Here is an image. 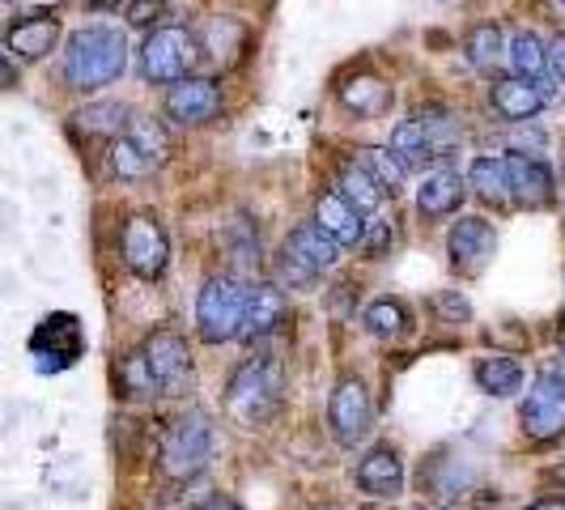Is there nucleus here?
<instances>
[{
  "label": "nucleus",
  "instance_id": "nucleus-16",
  "mask_svg": "<svg viewBox=\"0 0 565 510\" xmlns=\"http://www.w3.org/2000/svg\"><path fill=\"white\" fill-rule=\"evenodd\" d=\"M353 481L374 502H396L399 493H404V455H399L396 443L366 447L362 459H358V468H353Z\"/></svg>",
  "mask_w": 565,
  "mask_h": 510
},
{
  "label": "nucleus",
  "instance_id": "nucleus-1",
  "mask_svg": "<svg viewBox=\"0 0 565 510\" xmlns=\"http://www.w3.org/2000/svg\"><path fill=\"white\" fill-rule=\"evenodd\" d=\"M128 34L119 26H82L64 43V82L77 94H98L124 77Z\"/></svg>",
  "mask_w": 565,
  "mask_h": 510
},
{
  "label": "nucleus",
  "instance_id": "nucleus-45",
  "mask_svg": "<svg viewBox=\"0 0 565 510\" xmlns=\"http://www.w3.org/2000/svg\"><path fill=\"white\" fill-rule=\"evenodd\" d=\"M527 510H565V498H540V502H532Z\"/></svg>",
  "mask_w": 565,
  "mask_h": 510
},
{
  "label": "nucleus",
  "instance_id": "nucleus-48",
  "mask_svg": "<svg viewBox=\"0 0 565 510\" xmlns=\"http://www.w3.org/2000/svg\"><path fill=\"white\" fill-rule=\"evenodd\" d=\"M429 510H459V507H429Z\"/></svg>",
  "mask_w": 565,
  "mask_h": 510
},
{
  "label": "nucleus",
  "instance_id": "nucleus-3",
  "mask_svg": "<svg viewBox=\"0 0 565 510\" xmlns=\"http://www.w3.org/2000/svg\"><path fill=\"white\" fill-rule=\"evenodd\" d=\"M217 455V425L209 413L200 408H188L179 417H170L162 425V443H158V472L167 481L183 485V481H196L200 472L213 464Z\"/></svg>",
  "mask_w": 565,
  "mask_h": 510
},
{
  "label": "nucleus",
  "instance_id": "nucleus-32",
  "mask_svg": "<svg viewBox=\"0 0 565 510\" xmlns=\"http://www.w3.org/2000/svg\"><path fill=\"white\" fill-rule=\"evenodd\" d=\"M507 60V30L502 22H477L468 30V64L484 73V77H498V64Z\"/></svg>",
  "mask_w": 565,
  "mask_h": 510
},
{
  "label": "nucleus",
  "instance_id": "nucleus-6",
  "mask_svg": "<svg viewBox=\"0 0 565 510\" xmlns=\"http://www.w3.org/2000/svg\"><path fill=\"white\" fill-rule=\"evenodd\" d=\"M141 358L149 366V379L158 387V396L183 400L196 392V358H192V344L183 332L174 328H153L141 340Z\"/></svg>",
  "mask_w": 565,
  "mask_h": 510
},
{
  "label": "nucleus",
  "instance_id": "nucleus-49",
  "mask_svg": "<svg viewBox=\"0 0 565 510\" xmlns=\"http://www.w3.org/2000/svg\"><path fill=\"white\" fill-rule=\"evenodd\" d=\"M370 510H392V507H370Z\"/></svg>",
  "mask_w": 565,
  "mask_h": 510
},
{
  "label": "nucleus",
  "instance_id": "nucleus-27",
  "mask_svg": "<svg viewBox=\"0 0 565 510\" xmlns=\"http://www.w3.org/2000/svg\"><path fill=\"white\" fill-rule=\"evenodd\" d=\"M315 226L323 230V234H332L340 247H353L358 238H362V213L353 209V204H344L337 192H323V196L315 200Z\"/></svg>",
  "mask_w": 565,
  "mask_h": 510
},
{
  "label": "nucleus",
  "instance_id": "nucleus-33",
  "mask_svg": "<svg viewBox=\"0 0 565 510\" xmlns=\"http://www.w3.org/2000/svg\"><path fill=\"white\" fill-rule=\"evenodd\" d=\"M353 158L374 174V183L383 188V196H404L408 192V167L399 162L387 145H362Z\"/></svg>",
  "mask_w": 565,
  "mask_h": 510
},
{
  "label": "nucleus",
  "instance_id": "nucleus-38",
  "mask_svg": "<svg viewBox=\"0 0 565 510\" xmlns=\"http://www.w3.org/2000/svg\"><path fill=\"white\" fill-rule=\"evenodd\" d=\"M167 18H170L167 0H128V9H124V22L132 30H145V34L167 26Z\"/></svg>",
  "mask_w": 565,
  "mask_h": 510
},
{
  "label": "nucleus",
  "instance_id": "nucleus-9",
  "mask_svg": "<svg viewBox=\"0 0 565 510\" xmlns=\"http://www.w3.org/2000/svg\"><path fill=\"white\" fill-rule=\"evenodd\" d=\"M328 429L337 438V447L358 451L374 429V400L362 374H340L328 396Z\"/></svg>",
  "mask_w": 565,
  "mask_h": 510
},
{
  "label": "nucleus",
  "instance_id": "nucleus-26",
  "mask_svg": "<svg viewBox=\"0 0 565 510\" xmlns=\"http://www.w3.org/2000/svg\"><path fill=\"white\" fill-rule=\"evenodd\" d=\"M422 485L425 493H434V498H459V493H472L481 485V472L472 464H463V459H443L438 455V459H425Z\"/></svg>",
  "mask_w": 565,
  "mask_h": 510
},
{
  "label": "nucleus",
  "instance_id": "nucleus-30",
  "mask_svg": "<svg viewBox=\"0 0 565 510\" xmlns=\"http://www.w3.org/2000/svg\"><path fill=\"white\" fill-rule=\"evenodd\" d=\"M340 107L349 115H362V119H374V115H383L392 107V85L379 82L374 73H362V77H353V82H344L337 89Z\"/></svg>",
  "mask_w": 565,
  "mask_h": 510
},
{
  "label": "nucleus",
  "instance_id": "nucleus-50",
  "mask_svg": "<svg viewBox=\"0 0 565 510\" xmlns=\"http://www.w3.org/2000/svg\"><path fill=\"white\" fill-rule=\"evenodd\" d=\"M553 4H562V9H565V0H553Z\"/></svg>",
  "mask_w": 565,
  "mask_h": 510
},
{
  "label": "nucleus",
  "instance_id": "nucleus-10",
  "mask_svg": "<svg viewBox=\"0 0 565 510\" xmlns=\"http://www.w3.org/2000/svg\"><path fill=\"white\" fill-rule=\"evenodd\" d=\"M519 425L523 434L548 447L565 434V374H557L553 366H540V374L532 379V392H523L519 400Z\"/></svg>",
  "mask_w": 565,
  "mask_h": 510
},
{
  "label": "nucleus",
  "instance_id": "nucleus-13",
  "mask_svg": "<svg viewBox=\"0 0 565 510\" xmlns=\"http://www.w3.org/2000/svg\"><path fill=\"white\" fill-rule=\"evenodd\" d=\"M548 103H557V89L544 82H523V77H493L489 82V107L498 124H532Z\"/></svg>",
  "mask_w": 565,
  "mask_h": 510
},
{
  "label": "nucleus",
  "instance_id": "nucleus-36",
  "mask_svg": "<svg viewBox=\"0 0 565 510\" xmlns=\"http://www.w3.org/2000/svg\"><path fill=\"white\" fill-rule=\"evenodd\" d=\"M115 387H119V396L124 400H158V387H153V379H149V366H145L141 349H128L124 358H119V366H115Z\"/></svg>",
  "mask_w": 565,
  "mask_h": 510
},
{
  "label": "nucleus",
  "instance_id": "nucleus-23",
  "mask_svg": "<svg viewBox=\"0 0 565 510\" xmlns=\"http://www.w3.org/2000/svg\"><path fill=\"white\" fill-rule=\"evenodd\" d=\"M417 124L425 128L429 149H434L438 162H451L455 153H459V145H463V137H468V128H463L459 111H451L447 103H429V107H422V111H417Z\"/></svg>",
  "mask_w": 565,
  "mask_h": 510
},
{
  "label": "nucleus",
  "instance_id": "nucleus-34",
  "mask_svg": "<svg viewBox=\"0 0 565 510\" xmlns=\"http://www.w3.org/2000/svg\"><path fill=\"white\" fill-rule=\"evenodd\" d=\"M226 255L234 277H255L264 268V247H259V234H255L247 217H238V222L226 226Z\"/></svg>",
  "mask_w": 565,
  "mask_h": 510
},
{
  "label": "nucleus",
  "instance_id": "nucleus-25",
  "mask_svg": "<svg viewBox=\"0 0 565 510\" xmlns=\"http://www.w3.org/2000/svg\"><path fill=\"white\" fill-rule=\"evenodd\" d=\"M337 196L344 200V204H353L362 217H374L379 213V204H383V188L374 183V174H370L358 158H344L337 167Z\"/></svg>",
  "mask_w": 565,
  "mask_h": 510
},
{
  "label": "nucleus",
  "instance_id": "nucleus-28",
  "mask_svg": "<svg viewBox=\"0 0 565 510\" xmlns=\"http://www.w3.org/2000/svg\"><path fill=\"white\" fill-rule=\"evenodd\" d=\"M73 124H77L82 132H89V137H98V141H115V137L128 132L132 107L119 103V98H98V103H85L82 111L73 115Z\"/></svg>",
  "mask_w": 565,
  "mask_h": 510
},
{
  "label": "nucleus",
  "instance_id": "nucleus-19",
  "mask_svg": "<svg viewBox=\"0 0 565 510\" xmlns=\"http://www.w3.org/2000/svg\"><path fill=\"white\" fill-rule=\"evenodd\" d=\"M60 43V18L52 13H30L4 26V52L9 60H22V64H39L56 52Z\"/></svg>",
  "mask_w": 565,
  "mask_h": 510
},
{
  "label": "nucleus",
  "instance_id": "nucleus-21",
  "mask_svg": "<svg viewBox=\"0 0 565 510\" xmlns=\"http://www.w3.org/2000/svg\"><path fill=\"white\" fill-rule=\"evenodd\" d=\"M73 323H77L73 315H47V319H43V328L34 332V358H39V370H64L77 362V353H82V332L68 340H60Z\"/></svg>",
  "mask_w": 565,
  "mask_h": 510
},
{
  "label": "nucleus",
  "instance_id": "nucleus-14",
  "mask_svg": "<svg viewBox=\"0 0 565 510\" xmlns=\"http://www.w3.org/2000/svg\"><path fill=\"white\" fill-rule=\"evenodd\" d=\"M507 158V179H510V204L519 209H553L562 188H557V174L544 158H532V153H502Z\"/></svg>",
  "mask_w": 565,
  "mask_h": 510
},
{
  "label": "nucleus",
  "instance_id": "nucleus-41",
  "mask_svg": "<svg viewBox=\"0 0 565 510\" xmlns=\"http://www.w3.org/2000/svg\"><path fill=\"white\" fill-rule=\"evenodd\" d=\"M548 77L565 89V30L548 39Z\"/></svg>",
  "mask_w": 565,
  "mask_h": 510
},
{
  "label": "nucleus",
  "instance_id": "nucleus-8",
  "mask_svg": "<svg viewBox=\"0 0 565 510\" xmlns=\"http://www.w3.org/2000/svg\"><path fill=\"white\" fill-rule=\"evenodd\" d=\"M119 255H124V268L141 281H162L170 268V234L162 226L158 213H128L124 226H119Z\"/></svg>",
  "mask_w": 565,
  "mask_h": 510
},
{
  "label": "nucleus",
  "instance_id": "nucleus-11",
  "mask_svg": "<svg viewBox=\"0 0 565 510\" xmlns=\"http://www.w3.org/2000/svg\"><path fill=\"white\" fill-rule=\"evenodd\" d=\"M493 255H498V226L489 217L477 213L455 217V226L447 230V264L455 277H481Z\"/></svg>",
  "mask_w": 565,
  "mask_h": 510
},
{
  "label": "nucleus",
  "instance_id": "nucleus-43",
  "mask_svg": "<svg viewBox=\"0 0 565 510\" xmlns=\"http://www.w3.org/2000/svg\"><path fill=\"white\" fill-rule=\"evenodd\" d=\"M13 82H18V68H13V60L0 52V89H9Z\"/></svg>",
  "mask_w": 565,
  "mask_h": 510
},
{
  "label": "nucleus",
  "instance_id": "nucleus-31",
  "mask_svg": "<svg viewBox=\"0 0 565 510\" xmlns=\"http://www.w3.org/2000/svg\"><path fill=\"white\" fill-rule=\"evenodd\" d=\"M362 328H366L374 340L392 344V340H404L413 332V311H408V302H399V298H374L366 311H362Z\"/></svg>",
  "mask_w": 565,
  "mask_h": 510
},
{
  "label": "nucleus",
  "instance_id": "nucleus-29",
  "mask_svg": "<svg viewBox=\"0 0 565 510\" xmlns=\"http://www.w3.org/2000/svg\"><path fill=\"white\" fill-rule=\"evenodd\" d=\"M507 64L514 77L540 82L548 73V39H540L536 30H514L507 39Z\"/></svg>",
  "mask_w": 565,
  "mask_h": 510
},
{
  "label": "nucleus",
  "instance_id": "nucleus-47",
  "mask_svg": "<svg viewBox=\"0 0 565 510\" xmlns=\"http://www.w3.org/2000/svg\"><path fill=\"white\" fill-rule=\"evenodd\" d=\"M89 4H94V9H115L119 0H89Z\"/></svg>",
  "mask_w": 565,
  "mask_h": 510
},
{
  "label": "nucleus",
  "instance_id": "nucleus-12",
  "mask_svg": "<svg viewBox=\"0 0 565 510\" xmlns=\"http://www.w3.org/2000/svg\"><path fill=\"white\" fill-rule=\"evenodd\" d=\"M222 107H226V98H222L217 77H196V73L167 85V98H162V111L179 128H204L222 115Z\"/></svg>",
  "mask_w": 565,
  "mask_h": 510
},
{
  "label": "nucleus",
  "instance_id": "nucleus-7",
  "mask_svg": "<svg viewBox=\"0 0 565 510\" xmlns=\"http://www.w3.org/2000/svg\"><path fill=\"white\" fill-rule=\"evenodd\" d=\"M196 34L188 26H158L145 34L141 52H137V73L149 85H174L192 77L196 68Z\"/></svg>",
  "mask_w": 565,
  "mask_h": 510
},
{
  "label": "nucleus",
  "instance_id": "nucleus-5",
  "mask_svg": "<svg viewBox=\"0 0 565 510\" xmlns=\"http://www.w3.org/2000/svg\"><path fill=\"white\" fill-rule=\"evenodd\" d=\"M170 162V132L162 119L153 115H132L128 132L115 137L111 153H107V167L119 183H137V179H149Z\"/></svg>",
  "mask_w": 565,
  "mask_h": 510
},
{
  "label": "nucleus",
  "instance_id": "nucleus-4",
  "mask_svg": "<svg viewBox=\"0 0 565 510\" xmlns=\"http://www.w3.org/2000/svg\"><path fill=\"white\" fill-rule=\"evenodd\" d=\"M247 289L252 285L234 273H213L204 277L196 294V337L204 344H230L243 332V315H247Z\"/></svg>",
  "mask_w": 565,
  "mask_h": 510
},
{
  "label": "nucleus",
  "instance_id": "nucleus-15",
  "mask_svg": "<svg viewBox=\"0 0 565 510\" xmlns=\"http://www.w3.org/2000/svg\"><path fill=\"white\" fill-rule=\"evenodd\" d=\"M289 294H285L281 285L273 281H255L247 289V315H243V332L238 340L243 344H264V340H273L281 332L285 323H289Z\"/></svg>",
  "mask_w": 565,
  "mask_h": 510
},
{
  "label": "nucleus",
  "instance_id": "nucleus-17",
  "mask_svg": "<svg viewBox=\"0 0 565 510\" xmlns=\"http://www.w3.org/2000/svg\"><path fill=\"white\" fill-rule=\"evenodd\" d=\"M247 47H252V30H247L243 18L213 13V18H204L196 26V52L213 68H234L238 60L247 56Z\"/></svg>",
  "mask_w": 565,
  "mask_h": 510
},
{
  "label": "nucleus",
  "instance_id": "nucleus-40",
  "mask_svg": "<svg viewBox=\"0 0 565 510\" xmlns=\"http://www.w3.org/2000/svg\"><path fill=\"white\" fill-rule=\"evenodd\" d=\"M510 132H514V153L540 158V153L548 149V137H544V128H540L536 119H532V124H510Z\"/></svg>",
  "mask_w": 565,
  "mask_h": 510
},
{
  "label": "nucleus",
  "instance_id": "nucleus-44",
  "mask_svg": "<svg viewBox=\"0 0 565 510\" xmlns=\"http://www.w3.org/2000/svg\"><path fill=\"white\" fill-rule=\"evenodd\" d=\"M196 510H243L234 498H226V493H217V498H209V502H200Z\"/></svg>",
  "mask_w": 565,
  "mask_h": 510
},
{
  "label": "nucleus",
  "instance_id": "nucleus-51",
  "mask_svg": "<svg viewBox=\"0 0 565 510\" xmlns=\"http://www.w3.org/2000/svg\"><path fill=\"white\" fill-rule=\"evenodd\" d=\"M328 510H337V507H328Z\"/></svg>",
  "mask_w": 565,
  "mask_h": 510
},
{
  "label": "nucleus",
  "instance_id": "nucleus-24",
  "mask_svg": "<svg viewBox=\"0 0 565 510\" xmlns=\"http://www.w3.org/2000/svg\"><path fill=\"white\" fill-rule=\"evenodd\" d=\"M468 192L489 204V209H510V179H507V158L498 153H481L468 162Z\"/></svg>",
  "mask_w": 565,
  "mask_h": 510
},
{
  "label": "nucleus",
  "instance_id": "nucleus-35",
  "mask_svg": "<svg viewBox=\"0 0 565 510\" xmlns=\"http://www.w3.org/2000/svg\"><path fill=\"white\" fill-rule=\"evenodd\" d=\"M387 149L408 167V174H413V170L438 167V158H434V149H429V137H425V128L417 124V115H413V119H399L396 128H392Z\"/></svg>",
  "mask_w": 565,
  "mask_h": 510
},
{
  "label": "nucleus",
  "instance_id": "nucleus-2",
  "mask_svg": "<svg viewBox=\"0 0 565 510\" xmlns=\"http://www.w3.org/2000/svg\"><path fill=\"white\" fill-rule=\"evenodd\" d=\"M281 396H285V370L268 349L252 353L243 366L230 374L226 392H222L226 413L243 429H264V425L277 417Z\"/></svg>",
  "mask_w": 565,
  "mask_h": 510
},
{
  "label": "nucleus",
  "instance_id": "nucleus-20",
  "mask_svg": "<svg viewBox=\"0 0 565 510\" xmlns=\"http://www.w3.org/2000/svg\"><path fill=\"white\" fill-rule=\"evenodd\" d=\"M281 252L294 255L298 264H307L315 277H328V273L340 264V243L332 238V234H323L315 222H302V226L289 230L281 243Z\"/></svg>",
  "mask_w": 565,
  "mask_h": 510
},
{
  "label": "nucleus",
  "instance_id": "nucleus-37",
  "mask_svg": "<svg viewBox=\"0 0 565 510\" xmlns=\"http://www.w3.org/2000/svg\"><path fill=\"white\" fill-rule=\"evenodd\" d=\"M358 247H362L366 259H387L392 247H396V230H392V222H387V217H370L366 226H362Z\"/></svg>",
  "mask_w": 565,
  "mask_h": 510
},
{
  "label": "nucleus",
  "instance_id": "nucleus-18",
  "mask_svg": "<svg viewBox=\"0 0 565 510\" xmlns=\"http://www.w3.org/2000/svg\"><path fill=\"white\" fill-rule=\"evenodd\" d=\"M472 196L468 192V179H463V170L455 167H429L422 174V183H417V213H422V222H447L455 217L459 209H463V200Z\"/></svg>",
  "mask_w": 565,
  "mask_h": 510
},
{
  "label": "nucleus",
  "instance_id": "nucleus-46",
  "mask_svg": "<svg viewBox=\"0 0 565 510\" xmlns=\"http://www.w3.org/2000/svg\"><path fill=\"white\" fill-rule=\"evenodd\" d=\"M13 18V0H0V22H9Z\"/></svg>",
  "mask_w": 565,
  "mask_h": 510
},
{
  "label": "nucleus",
  "instance_id": "nucleus-39",
  "mask_svg": "<svg viewBox=\"0 0 565 510\" xmlns=\"http://www.w3.org/2000/svg\"><path fill=\"white\" fill-rule=\"evenodd\" d=\"M429 307L443 315V323H463V319H472V302L463 298V289H438V294L429 298Z\"/></svg>",
  "mask_w": 565,
  "mask_h": 510
},
{
  "label": "nucleus",
  "instance_id": "nucleus-22",
  "mask_svg": "<svg viewBox=\"0 0 565 510\" xmlns=\"http://www.w3.org/2000/svg\"><path fill=\"white\" fill-rule=\"evenodd\" d=\"M472 383H477L489 400H514L523 392L527 374H523V366H519L510 353H481V358L472 362Z\"/></svg>",
  "mask_w": 565,
  "mask_h": 510
},
{
  "label": "nucleus",
  "instance_id": "nucleus-42",
  "mask_svg": "<svg viewBox=\"0 0 565 510\" xmlns=\"http://www.w3.org/2000/svg\"><path fill=\"white\" fill-rule=\"evenodd\" d=\"M544 485H553L557 493H565V459H557V464L544 468Z\"/></svg>",
  "mask_w": 565,
  "mask_h": 510
}]
</instances>
